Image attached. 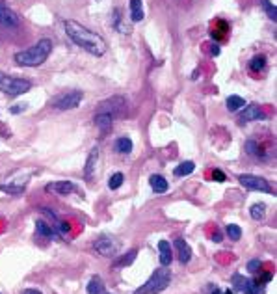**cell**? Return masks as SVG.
Instances as JSON below:
<instances>
[{"instance_id": "8992f818", "label": "cell", "mask_w": 277, "mask_h": 294, "mask_svg": "<svg viewBox=\"0 0 277 294\" xmlns=\"http://www.w3.org/2000/svg\"><path fill=\"white\" fill-rule=\"evenodd\" d=\"M238 181L246 186V188H249V190H257V192H264V194L272 192V186H270L268 181H266L264 177H259V175L244 173V175H240L238 177Z\"/></svg>"}, {"instance_id": "52a82bcc", "label": "cell", "mask_w": 277, "mask_h": 294, "mask_svg": "<svg viewBox=\"0 0 277 294\" xmlns=\"http://www.w3.org/2000/svg\"><path fill=\"white\" fill-rule=\"evenodd\" d=\"M93 249L102 257H112L117 251V244L112 237H100L93 242Z\"/></svg>"}, {"instance_id": "44dd1931", "label": "cell", "mask_w": 277, "mask_h": 294, "mask_svg": "<svg viewBox=\"0 0 277 294\" xmlns=\"http://www.w3.org/2000/svg\"><path fill=\"white\" fill-rule=\"evenodd\" d=\"M36 231H38L39 235H43V237H48V239H56V231H54L52 227L46 224V222H43V220L36 222Z\"/></svg>"}, {"instance_id": "30bf717a", "label": "cell", "mask_w": 277, "mask_h": 294, "mask_svg": "<svg viewBox=\"0 0 277 294\" xmlns=\"http://www.w3.org/2000/svg\"><path fill=\"white\" fill-rule=\"evenodd\" d=\"M0 24L6 28H17L19 26V17L11 8L0 4Z\"/></svg>"}, {"instance_id": "83f0119b", "label": "cell", "mask_w": 277, "mask_h": 294, "mask_svg": "<svg viewBox=\"0 0 277 294\" xmlns=\"http://www.w3.org/2000/svg\"><path fill=\"white\" fill-rule=\"evenodd\" d=\"M114 24H116L117 32H121V34H131V26H127V24L121 23V13H119V9L114 11Z\"/></svg>"}, {"instance_id": "603a6c76", "label": "cell", "mask_w": 277, "mask_h": 294, "mask_svg": "<svg viewBox=\"0 0 277 294\" xmlns=\"http://www.w3.org/2000/svg\"><path fill=\"white\" fill-rule=\"evenodd\" d=\"M266 67V56H253L251 58V62H249V69L253 71V73H261L262 69Z\"/></svg>"}, {"instance_id": "4fadbf2b", "label": "cell", "mask_w": 277, "mask_h": 294, "mask_svg": "<svg viewBox=\"0 0 277 294\" xmlns=\"http://www.w3.org/2000/svg\"><path fill=\"white\" fill-rule=\"evenodd\" d=\"M175 248H177V253H179V261L183 264H186L190 259H192V248L188 246V242L183 239H177L175 240Z\"/></svg>"}, {"instance_id": "74e56055", "label": "cell", "mask_w": 277, "mask_h": 294, "mask_svg": "<svg viewBox=\"0 0 277 294\" xmlns=\"http://www.w3.org/2000/svg\"><path fill=\"white\" fill-rule=\"evenodd\" d=\"M23 294H41V293H39V291H36V289H26Z\"/></svg>"}, {"instance_id": "7c38bea8", "label": "cell", "mask_w": 277, "mask_h": 294, "mask_svg": "<svg viewBox=\"0 0 277 294\" xmlns=\"http://www.w3.org/2000/svg\"><path fill=\"white\" fill-rule=\"evenodd\" d=\"M97 160H99V147H93L88 155V160H86V168H84V175L88 181H92V175L95 171V166H97Z\"/></svg>"}, {"instance_id": "e0dca14e", "label": "cell", "mask_w": 277, "mask_h": 294, "mask_svg": "<svg viewBox=\"0 0 277 294\" xmlns=\"http://www.w3.org/2000/svg\"><path fill=\"white\" fill-rule=\"evenodd\" d=\"M149 183H151V186H153V190L156 194L168 192V181L162 177V175H151Z\"/></svg>"}, {"instance_id": "ffe728a7", "label": "cell", "mask_w": 277, "mask_h": 294, "mask_svg": "<svg viewBox=\"0 0 277 294\" xmlns=\"http://www.w3.org/2000/svg\"><path fill=\"white\" fill-rule=\"evenodd\" d=\"M104 293V283L99 276L92 278V281L88 283V294H102Z\"/></svg>"}, {"instance_id": "f1b7e54d", "label": "cell", "mask_w": 277, "mask_h": 294, "mask_svg": "<svg viewBox=\"0 0 277 294\" xmlns=\"http://www.w3.org/2000/svg\"><path fill=\"white\" fill-rule=\"evenodd\" d=\"M249 212H251V218H253V220H262V218H264V212H266V207H264V203H255Z\"/></svg>"}, {"instance_id": "cb8c5ba5", "label": "cell", "mask_w": 277, "mask_h": 294, "mask_svg": "<svg viewBox=\"0 0 277 294\" xmlns=\"http://www.w3.org/2000/svg\"><path fill=\"white\" fill-rule=\"evenodd\" d=\"M242 293L244 294H262L264 293V289L259 287V281H255V279H247L244 289H242Z\"/></svg>"}, {"instance_id": "ba28073f", "label": "cell", "mask_w": 277, "mask_h": 294, "mask_svg": "<svg viewBox=\"0 0 277 294\" xmlns=\"http://www.w3.org/2000/svg\"><path fill=\"white\" fill-rule=\"evenodd\" d=\"M46 192L58 194V196H69V194L77 192V186L71 181H54V183H48L45 186Z\"/></svg>"}, {"instance_id": "8fae6325", "label": "cell", "mask_w": 277, "mask_h": 294, "mask_svg": "<svg viewBox=\"0 0 277 294\" xmlns=\"http://www.w3.org/2000/svg\"><path fill=\"white\" fill-rule=\"evenodd\" d=\"M242 121H255V119H262L264 114H262V110L259 104H246L244 108H242Z\"/></svg>"}, {"instance_id": "484cf974", "label": "cell", "mask_w": 277, "mask_h": 294, "mask_svg": "<svg viewBox=\"0 0 277 294\" xmlns=\"http://www.w3.org/2000/svg\"><path fill=\"white\" fill-rule=\"evenodd\" d=\"M246 151H247V155H251V156H262V155H264V153H262V149H261V146H259L255 140H247Z\"/></svg>"}, {"instance_id": "5bb4252c", "label": "cell", "mask_w": 277, "mask_h": 294, "mask_svg": "<svg viewBox=\"0 0 277 294\" xmlns=\"http://www.w3.org/2000/svg\"><path fill=\"white\" fill-rule=\"evenodd\" d=\"M158 249H160V263L162 266H170L173 261V249H171L168 240H160L158 242Z\"/></svg>"}, {"instance_id": "d4e9b609", "label": "cell", "mask_w": 277, "mask_h": 294, "mask_svg": "<svg viewBox=\"0 0 277 294\" xmlns=\"http://www.w3.org/2000/svg\"><path fill=\"white\" fill-rule=\"evenodd\" d=\"M193 170H195V164H193V162H183V164H179L177 168H175V171H173V173H175L177 177H185V175H190Z\"/></svg>"}, {"instance_id": "d6a6232c", "label": "cell", "mask_w": 277, "mask_h": 294, "mask_svg": "<svg viewBox=\"0 0 277 294\" xmlns=\"http://www.w3.org/2000/svg\"><path fill=\"white\" fill-rule=\"evenodd\" d=\"M246 281L247 279L244 278V276H240V274H234V276H232V283H234V289H236V291H242L244 285H246Z\"/></svg>"}, {"instance_id": "f546056e", "label": "cell", "mask_w": 277, "mask_h": 294, "mask_svg": "<svg viewBox=\"0 0 277 294\" xmlns=\"http://www.w3.org/2000/svg\"><path fill=\"white\" fill-rule=\"evenodd\" d=\"M225 231H227V237H229L231 240H238L240 237H242V229H240L236 224H229Z\"/></svg>"}, {"instance_id": "6da1fadb", "label": "cell", "mask_w": 277, "mask_h": 294, "mask_svg": "<svg viewBox=\"0 0 277 294\" xmlns=\"http://www.w3.org/2000/svg\"><path fill=\"white\" fill-rule=\"evenodd\" d=\"M63 30L73 39L75 45L84 49L86 52H90L92 56L99 58V56H102L106 52V41L100 38L99 34L88 30L84 24L77 23L73 19H67V21H63Z\"/></svg>"}, {"instance_id": "d590c367", "label": "cell", "mask_w": 277, "mask_h": 294, "mask_svg": "<svg viewBox=\"0 0 277 294\" xmlns=\"http://www.w3.org/2000/svg\"><path fill=\"white\" fill-rule=\"evenodd\" d=\"M26 110V104H19V106H11V114H19V112H23Z\"/></svg>"}, {"instance_id": "d6986e66", "label": "cell", "mask_w": 277, "mask_h": 294, "mask_svg": "<svg viewBox=\"0 0 277 294\" xmlns=\"http://www.w3.org/2000/svg\"><path fill=\"white\" fill-rule=\"evenodd\" d=\"M132 147H134V144H132L131 138H125V136L117 138V142H116L117 153H121V155H129V153L132 151Z\"/></svg>"}, {"instance_id": "836d02e7", "label": "cell", "mask_w": 277, "mask_h": 294, "mask_svg": "<svg viewBox=\"0 0 277 294\" xmlns=\"http://www.w3.org/2000/svg\"><path fill=\"white\" fill-rule=\"evenodd\" d=\"M247 270L249 272H259L261 270V261H259V259H253V261H249V263H247Z\"/></svg>"}, {"instance_id": "4dcf8cb0", "label": "cell", "mask_w": 277, "mask_h": 294, "mask_svg": "<svg viewBox=\"0 0 277 294\" xmlns=\"http://www.w3.org/2000/svg\"><path fill=\"white\" fill-rule=\"evenodd\" d=\"M262 8L266 9V13L272 21H277V8L270 2V0H262Z\"/></svg>"}, {"instance_id": "9c48e42d", "label": "cell", "mask_w": 277, "mask_h": 294, "mask_svg": "<svg viewBox=\"0 0 277 294\" xmlns=\"http://www.w3.org/2000/svg\"><path fill=\"white\" fill-rule=\"evenodd\" d=\"M125 106V99L123 97H112V99H106V101H102L99 104V108L97 112H106V114H112V116H116L119 114Z\"/></svg>"}, {"instance_id": "277c9868", "label": "cell", "mask_w": 277, "mask_h": 294, "mask_svg": "<svg viewBox=\"0 0 277 294\" xmlns=\"http://www.w3.org/2000/svg\"><path fill=\"white\" fill-rule=\"evenodd\" d=\"M32 82L30 80H24V78H17L6 73H0V92L9 95V97H17L21 93L30 92Z\"/></svg>"}, {"instance_id": "b9f144b4", "label": "cell", "mask_w": 277, "mask_h": 294, "mask_svg": "<svg viewBox=\"0 0 277 294\" xmlns=\"http://www.w3.org/2000/svg\"><path fill=\"white\" fill-rule=\"evenodd\" d=\"M0 294H2V293H0Z\"/></svg>"}, {"instance_id": "8d00e7d4", "label": "cell", "mask_w": 277, "mask_h": 294, "mask_svg": "<svg viewBox=\"0 0 277 294\" xmlns=\"http://www.w3.org/2000/svg\"><path fill=\"white\" fill-rule=\"evenodd\" d=\"M270 279H272V274H262L261 279H257V281H261V283H268Z\"/></svg>"}, {"instance_id": "f35d334b", "label": "cell", "mask_w": 277, "mask_h": 294, "mask_svg": "<svg viewBox=\"0 0 277 294\" xmlns=\"http://www.w3.org/2000/svg\"><path fill=\"white\" fill-rule=\"evenodd\" d=\"M212 240H216V242H222V235H220V233L212 235Z\"/></svg>"}, {"instance_id": "9a60e30c", "label": "cell", "mask_w": 277, "mask_h": 294, "mask_svg": "<svg viewBox=\"0 0 277 294\" xmlns=\"http://www.w3.org/2000/svg\"><path fill=\"white\" fill-rule=\"evenodd\" d=\"M93 121H95V125L99 127L100 131H106V129H110V125L114 123V116L106 114V112H97Z\"/></svg>"}, {"instance_id": "5b68a950", "label": "cell", "mask_w": 277, "mask_h": 294, "mask_svg": "<svg viewBox=\"0 0 277 294\" xmlns=\"http://www.w3.org/2000/svg\"><path fill=\"white\" fill-rule=\"evenodd\" d=\"M84 99V93L75 90V92H69L65 93V95H60L56 101H54V108L58 110H73L80 106V102Z\"/></svg>"}, {"instance_id": "3957f363", "label": "cell", "mask_w": 277, "mask_h": 294, "mask_svg": "<svg viewBox=\"0 0 277 294\" xmlns=\"http://www.w3.org/2000/svg\"><path fill=\"white\" fill-rule=\"evenodd\" d=\"M171 283V270L168 266H160L158 270H154V274L147 279L143 285L136 289L134 294H158L162 291H166Z\"/></svg>"}, {"instance_id": "2e32d148", "label": "cell", "mask_w": 277, "mask_h": 294, "mask_svg": "<svg viewBox=\"0 0 277 294\" xmlns=\"http://www.w3.org/2000/svg\"><path fill=\"white\" fill-rule=\"evenodd\" d=\"M136 249H131V251H127L125 255L117 257L116 261H114V268H125V266H131L134 263V259H136Z\"/></svg>"}, {"instance_id": "ac0fdd59", "label": "cell", "mask_w": 277, "mask_h": 294, "mask_svg": "<svg viewBox=\"0 0 277 294\" xmlns=\"http://www.w3.org/2000/svg\"><path fill=\"white\" fill-rule=\"evenodd\" d=\"M131 17L134 23L143 19V2L141 0H131Z\"/></svg>"}, {"instance_id": "4316f807", "label": "cell", "mask_w": 277, "mask_h": 294, "mask_svg": "<svg viewBox=\"0 0 277 294\" xmlns=\"http://www.w3.org/2000/svg\"><path fill=\"white\" fill-rule=\"evenodd\" d=\"M123 181H125V175L121 171H117V173H114V175L110 177V181H108V188H110V190H117L119 186L123 185Z\"/></svg>"}, {"instance_id": "1f68e13d", "label": "cell", "mask_w": 277, "mask_h": 294, "mask_svg": "<svg viewBox=\"0 0 277 294\" xmlns=\"http://www.w3.org/2000/svg\"><path fill=\"white\" fill-rule=\"evenodd\" d=\"M0 190L6 194H11V196H21L24 192V188H17V186L11 185H0Z\"/></svg>"}, {"instance_id": "60d3db41", "label": "cell", "mask_w": 277, "mask_h": 294, "mask_svg": "<svg viewBox=\"0 0 277 294\" xmlns=\"http://www.w3.org/2000/svg\"><path fill=\"white\" fill-rule=\"evenodd\" d=\"M224 294H232V291H225V293Z\"/></svg>"}, {"instance_id": "7402d4cb", "label": "cell", "mask_w": 277, "mask_h": 294, "mask_svg": "<svg viewBox=\"0 0 277 294\" xmlns=\"http://www.w3.org/2000/svg\"><path fill=\"white\" fill-rule=\"evenodd\" d=\"M246 106V101L240 97V95H231V97H227V108L229 112H236V110L244 108Z\"/></svg>"}, {"instance_id": "ab89813d", "label": "cell", "mask_w": 277, "mask_h": 294, "mask_svg": "<svg viewBox=\"0 0 277 294\" xmlns=\"http://www.w3.org/2000/svg\"><path fill=\"white\" fill-rule=\"evenodd\" d=\"M212 294H222V293H220V291H218V289H214V293H212Z\"/></svg>"}, {"instance_id": "7a4b0ae2", "label": "cell", "mask_w": 277, "mask_h": 294, "mask_svg": "<svg viewBox=\"0 0 277 294\" xmlns=\"http://www.w3.org/2000/svg\"><path fill=\"white\" fill-rule=\"evenodd\" d=\"M52 50V41L48 38L38 41L34 47L26 49V50H21L15 54V62L23 67H36V65H41L45 62L48 54Z\"/></svg>"}, {"instance_id": "e575fe53", "label": "cell", "mask_w": 277, "mask_h": 294, "mask_svg": "<svg viewBox=\"0 0 277 294\" xmlns=\"http://www.w3.org/2000/svg\"><path fill=\"white\" fill-rule=\"evenodd\" d=\"M212 179H214V181H218V183H224V181H225V173L222 170H214V171H212Z\"/></svg>"}]
</instances>
